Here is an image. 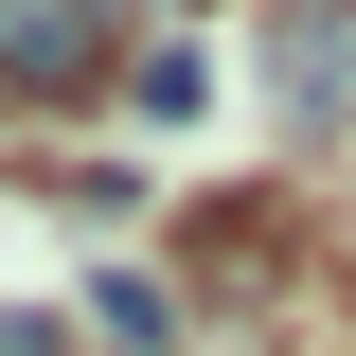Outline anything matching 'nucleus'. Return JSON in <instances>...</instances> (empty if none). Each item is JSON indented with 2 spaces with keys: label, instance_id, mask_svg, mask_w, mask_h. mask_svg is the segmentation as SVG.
Here are the masks:
<instances>
[{
  "label": "nucleus",
  "instance_id": "obj_1",
  "mask_svg": "<svg viewBox=\"0 0 356 356\" xmlns=\"http://www.w3.org/2000/svg\"><path fill=\"white\" fill-rule=\"evenodd\" d=\"M0 89H36V107L107 89V0H0Z\"/></svg>",
  "mask_w": 356,
  "mask_h": 356
},
{
  "label": "nucleus",
  "instance_id": "obj_2",
  "mask_svg": "<svg viewBox=\"0 0 356 356\" xmlns=\"http://www.w3.org/2000/svg\"><path fill=\"white\" fill-rule=\"evenodd\" d=\"M267 89H285V125H356V0H285L267 18Z\"/></svg>",
  "mask_w": 356,
  "mask_h": 356
},
{
  "label": "nucleus",
  "instance_id": "obj_3",
  "mask_svg": "<svg viewBox=\"0 0 356 356\" xmlns=\"http://www.w3.org/2000/svg\"><path fill=\"white\" fill-rule=\"evenodd\" d=\"M0 356H54V339H18V321H0Z\"/></svg>",
  "mask_w": 356,
  "mask_h": 356
},
{
  "label": "nucleus",
  "instance_id": "obj_4",
  "mask_svg": "<svg viewBox=\"0 0 356 356\" xmlns=\"http://www.w3.org/2000/svg\"><path fill=\"white\" fill-rule=\"evenodd\" d=\"M107 18H125V0H107Z\"/></svg>",
  "mask_w": 356,
  "mask_h": 356
}]
</instances>
